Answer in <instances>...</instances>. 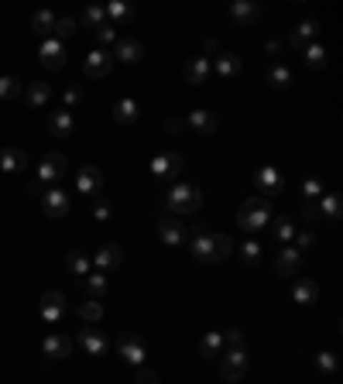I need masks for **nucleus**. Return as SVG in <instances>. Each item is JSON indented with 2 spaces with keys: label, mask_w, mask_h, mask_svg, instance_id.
<instances>
[{
  "label": "nucleus",
  "mask_w": 343,
  "mask_h": 384,
  "mask_svg": "<svg viewBox=\"0 0 343 384\" xmlns=\"http://www.w3.org/2000/svg\"><path fill=\"white\" fill-rule=\"evenodd\" d=\"M268 86L289 89L292 86V69L289 66H268Z\"/></svg>",
  "instance_id": "nucleus-39"
},
{
  "label": "nucleus",
  "mask_w": 343,
  "mask_h": 384,
  "mask_svg": "<svg viewBox=\"0 0 343 384\" xmlns=\"http://www.w3.org/2000/svg\"><path fill=\"white\" fill-rule=\"evenodd\" d=\"M316 35H319V21H302V24L289 35V45L292 49H306V45H312Z\"/></svg>",
  "instance_id": "nucleus-28"
},
{
  "label": "nucleus",
  "mask_w": 343,
  "mask_h": 384,
  "mask_svg": "<svg viewBox=\"0 0 343 384\" xmlns=\"http://www.w3.org/2000/svg\"><path fill=\"white\" fill-rule=\"evenodd\" d=\"M302 52H306V66H309V69H323V66H326V49L319 45V41L306 45Z\"/></svg>",
  "instance_id": "nucleus-41"
},
{
  "label": "nucleus",
  "mask_w": 343,
  "mask_h": 384,
  "mask_svg": "<svg viewBox=\"0 0 343 384\" xmlns=\"http://www.w3.org/2000/svg\"><path fill=\"white\" fill-rule=\"evenodd\" d=\"M292 302H299V305H316V302H319V285L312 278H295V285H292Z\"/></svg>",
  "instance_id": "nucleus-20"
},
{
  "label": "nucleus",
  "mask_w": 343,
  "mask_h": 384,
  "mask_svg": "<svg viewBox=\"0 0 343 384\" xmlns=\"http://www.w3.org/2000/svg\"><path fill=\"white\" fill-rule=\"evenodd\" d=\"M79 347H83L89 357H103L110 343H106L103 330H96V326H83V330H79Z\"/></svg>",
  "instance_id": "nucleus-17"
},
{
  "label": "nucleus",
  "mask_w": 343,
  "mask_h": 384,
  "mask_svg": "<svg viewBox=\"0 0 343 384\" xmlns=\"http://www.w3.org/2000/svg\"><path fill=\"white\" fill-rule=\"evenodd\" d=\"M217 49H220V45H217V38H206V41H203V52H206V59H209V55H217Z\"/></svg>",
  "instance_id": "nucleus-54"
},
{
  "label": "nucleus",
  "mask_w": 343,
  "mask_h": 384,
  "mask_svg": "<svg viewBox=\"0 0 343 384\" xmlns=\"http://www.w3.org/2000/svg\"><path fill=\"white\" fill-rule=\"evenodd\" d=\"M240 258H244L247 268H257V264H261V244H257V241H244V244H240Z\"/></svg>",
  "instance_id": "nucleus-43"
},
{
  "label": "nucleus",
  "mask_w": 343,
  "mask_h": 384,
  "mask_svg": "<svg viewBox=\"0 0 343 384\" xmlns=\"http://www.w3.org/2000/svg\"><path fill=\"white\" fill-rule=\"evenodd\" d=\"M76 315L83 319L86 326H96V323L103 319V302L100 298H83V302L76 305Z\"/></svg>",
  "instance_id": "nucleus-29"
},
{
  "label": "nucleus",
  "mask_w": 343,
  "mask_h": 384,
  "mask_svg": "<svg viewBox=\"0 0 343 384\" xmlns=\"http://www.w3.org/2000/svg\"><path fill=\"white\" fill-rule=\"evenodd\" d=\"M261 18V7L251 4V0H237V4H230V21L240 24V28H247V24H254Z\"/></svg>",
  "instance_id": "nucleus-23"
},
{
  "label": "nucleus",
  "mask_w": 343,
  "mask_h": 384,
  "mask_svg": "<svg viewBox=\"0 0 343 384\" xmlns=\"http://www.w3.org/2000/svg\"><path fill=\"white\" fill-rule=\"evenodd\" d=\"M220 374H223V381H240V378L247 374V353H244V350H223Z\"/></svg>",
  "instance_id": "nucleus-11"
},
{
  "label": "nucleus",
  "mask_w": 343,
  "mask_h": 384,
  "mask_svg": "<svg viewBox=\"0 0 343 384\" xmlns=\"http://www.w3.org/2000/svg\"><path fill=\"white\" fill-rule=\"evenodd\" d=\"M189 251H192L196 261L220 264L234 254V241L227 233H206L203 227H196V230H189Z\"/></svg>",
  "instance_id": "nucleus-1"
},
{
  "label": "nucleus",
  "mask_w": 343,
  "mask_h": 384,
  "mask_svg": "<svg viewBox=\"0 0 343 384\" xmlns=\"http://www.w3.org/2000/svg\"><path fill=\"white\" fill-rule=\"evenodd\" d=\"M137 384H161V378L151 367H137Z\"/></svg>",
  "instance_id": "nucleus-49"
},
{
  "label": "nucleus",
  "mask_w": 343,
  "mask_h": 384,
  "mask_svg": "<svg viewBox=\"0 0 343 384\" xmlns=\"http://www.w3.org/2000/svg\"><path fill=\"white\" fill-rule=\"evenodd\" d=\"M182 168H186V158L179 155V151H161V155H154V161H151L154 178H175Z\"/></svg>",
  "instance_id": "nucleus-13"
},
{
  "label": "nucleus",
  "mask_w": 343,
  "mask_h": 384,
  "mask_svg": "<svg viewBox=\"0 0 343 384\" xmlns=\"http://www.w3.org/2000/svg\"><path fill=\"white\" fill-rule=\"evenodd\" d=\"M189 127H192L199 138H209V134L217 131V113L199 106V110H192V113H189Z\"/></svg>",
  "instance_id": "nucleus-24"
},
{
  "label": "nucleus",
  "mask_w": 343,
  "mask_h": 384,
  "mask_svg": "<svg viewBox=\"0 0 343 384\" xmlns=\"http://www.w3.org/2000/svg\"><path fill=\"white\" fill-rule=\"evenodd\" d=\"M62 100H66V110H72V106H79V103H83V89H79V86H69Z\"/></svg>",
  "instance_id": "nucleus-51"
},
{
  "label": "nucleus",
  "mask_w": 343,
  "mask_h": 384,
  "mask_svg": "<svg viewBox=\"0 0 343 384\" xmlns=\"http://www.w3.org/2000/svg\"><path fill=\"white\" fill-rule=\"evenodd\" d=\"M76 31H79V21H76V18H59V21H55V31H51V38L66 45L69 38H76Z\"/></svg>",
  "instance_id": "nucleus-37"
},
{
  "label": "nucleus",
  "mask_w": 343,
  "mask_h": 384,
  "mask_svg": "<svg viewBox=\"0 0 343 384\" xmlns=\"http://www.w3.org/2000/svg\"><path fill=\"white\" fill-rule=\"evenodd\" d=\"M66 175H69L66 155H62V151H49V155L41 158V165H38V178H34V182H38L41 189H51V186L62 182Z\"/></svg>",
  "instance_id": "nucleus-4"
},
{
  "label": "nucleus",
  "mask_w": 343,
  "mask_h": 384,
  "mask_svg": "<svg viewBox=\"0 0 343 384\" xmlns=\"http://www.w3.org/2000/svg\"><path fill=\"white\" fill-rule=\"evenodd\" d=\"M49 131L51 138H72L76 134V117H72V110H51L49 113Z\"/></svg>",
  "instance_id": "nucleus-16"
},
{
  "label": "nucleus",
  "mask_w": 343,
  "mask_h": 384,
  "mask_svg": "<svg viewBox=\"0 0 343 384\" xmlns=\"http://www.w3.org/2000/svg\"><path fill=\"white\" fill-rule=\"evenodd\" d=\"M213 69H217L220 79H234V76L240 72V55H234V52L217 55V66H213Z\"/></svg>",
  "instance_id": "nucleus-32"
},
{
  "label": "nucleus",
  "mask_w": 343,
  "mask_h": 384,
  "mask_svg": "<svg viewBox=\"0 0 343 384\" xmlns=\"http://www.w3.org/2000/svg\"><path fill=\"white\" fill-rule=\"evenodd\" d=\"M299 264H302V254L295 251V247H285L278 258H274V275H282V278H292L295 271H299Z\"/></svg>",
  "instance_id": "nucleus-25"
},
{
  "label": "nucleus",
  "mask_w": 343,
  "mask_h": 384,
  "mask_svg": "<svg viewBox=\"0 0 343 384\" xmlns=\"http://www.w3.org/2000/svg\"><path fill=\"white\" fill-rule=\"evenodd\" d=\"M117 350H120V357H124L131 367H144L148 343H144V336H141V333H134V330L120 333V336H117Z\"/></svg>",
  "instance_id": "nucleus-5"
},
{
  "label": "nucleus",
  "mask_w": 343,
  "mask_h": 384,
  "mask_svg": "<svg viewBox=\"0 0 343 384\" xmlns=\"http://www.w3.org/2000/svg\"><path fill=\"white\" fill-rule=\"evenodd\" d=\"M199 353H203V357H209V360H213V357H220L223 353V333H206L203 340H199Z\"/></svg>",
  "instance_id": "nucleus-36"
},
{
  "label": "nucleus",
  "mask_w": 343,
  "mask_h": 384,
  "mask_svg": "<svg viewBox=\"0 0 343 384\" xmlns=\"http://www.w3.org/2000/svg\"><path fill=\"white\" fill-rule=\"evenodd\" d=\"M55 14H51V11H34L31 14V31L34 35H41V41H45V38H51V31H55Z\"/></svg>",
  "instance_id": "nucleus-30"
},
{
  "label": "nucleus",
  "mask_w": 343,
  "mask_h": 384,
  "mask_svg": "<svg viewBox=\"0 0 343 384\" xmlns=\"http://www.w3.org/2000/svg\"><path fill=\"white\" fill-rule=\"evenodd\" d=\"M302 196H306V203H316L323 196V178H316V175L302 178Z\"/></svg>",
  "instance_id": "nucleus-44"
},
{
  "label": "nucleus",
  "mask_w": 343,
  "mask_h": 384,
  "mask_svg": "<svg viewBox=\"0 0 343 384\" xmlns=\"http://www.w3.org/2000/svg\"><path fill=\"white\" fill-rule=\"evenodd\" d=\"M141 59H144V45H141V41H134V38H124V41H117V49H114V62L134 66V62H141Z\"/></svg>",
  "instance_id": "nucleus-19"
},
{
  "label": "nucleus",
  "mask_w": 343,
  "mask_h": 384,
  "mask_svg": "<svg viewBox=\"0 0 343 384\" xmlns=\"http://www.w3.org/2000/svg\"><path fill=\"white\" fill-rule=\"evenodd\" d=\"M79 24H83V28H93V31H96L100 24H106V11H103L100 4H89V7L83 11V21H79Z\"/></svg>",
  "instance_id": "nucleus-40"
},
{
  "label": "nucleus",
  "mask_w": 343,
  "mask_h": 384,
  "mask_svg": "<svg viewBox=\"0 0 343 384\" xmlns=\"http://www.w3.org/2000/svg\"><path fill=\"white\" fill-rule=\"evenodd\" d=\"M69 192L59 189V186H51V189L41 192V210L49 213V220H62V216H69Z\"/></svg>",
  "instance_id": "nucleus-12"
},
{
  "label": "nucleus",
  "mask_w": 343,
  "mask_h": 384,
  "mask_svg": "<svg viewBox=\"0 0 343 384\" xmlns=\"http://www.w3.org/2000/svg\"><path fill=\"white\" fill-rule=\"evenodd\" d=\"M66 268H69V271H72V275H76L79 281H83L86 275L93 271V264H89V258H86L83 251H69V254H66Z\"/></svg>",
  "instance_id": "nucleus-34"
},
{
  "label": "nucleus",
  "mask_w": 343,
  "mask_h": 384,
  "mask_svg": "<svg viewBox=\"0 0 343 384\" xmlns=\"http://www.w3.org/2000/svg\"><path fill=\"white\" fill-rule=\"evenodd\" d=\"M103 11H106V21H110L114 28H117V24H124V21L131 18V7H127V4H120V0H114V4H106Z\"/></svg>",
  "instance_id": "nucleus-42"
},
{
  "label": "nucleus",
  "mask_w": 343,
  "mask_h": 384,
  "mask_svg": "<svg viewBox=\"0 0 343 384\" xmlns=\"http://www.w3.org/2000/svg\"><path fill=\"white\" fill-rule=\"evenodd\" d=\"M114 121H117L120 127H127V123L137 121V103L131 100V96H124V100H117V103H114Z\"/></svg>",
  "instance_id": "nucleus-33"
},
{
  "label": "nucleus",
  "mask_w": 343,
  "mask_h": 384,
  "mask_svg": "<svg viewBox=\"0 0 343 384\" xmlns=\"http://www.w3.org/2000/svg\"><path fill=\"white\" fill-rule=\"evenodd\" d=\"M237 223L240 230H247V233H257V230H264L272 223V203L268 199H261V196H251L237 213Z\"/></svg>",
  "instance_id": "nucleus-3"
},
{
  "label": "nucleus",
  "mask_w": 343,
  "mask_h": 384,
  "mask_svg": "<svg viewBox=\"0 0 343 384\" xmlns=\"http://www.w3.org/2000/svg\"><path fill=\"white\" fill-rule=\"evenodd\" d=\"M114 52H106V49H96V52H89L83 59V72L86 79H106L110 72H114Z\"/></svg>",
  "instance_id": "nucleus-9"
},
{
  "label": "nucleus",
  "mask_w": 343,
  "mask_h": 384,
  "mask_svg": "<svg viewBox=\"0 0 343 384\" xmlns=\"http://www.w3.org/2000/svg\"><path fill=\"white\" fill-rule=\"evenodd\" d=\"M302 216H306L309 223H319V206H316V203H306V206H302Z\"/></svg>",
  "instance_id": "nucleus-52"
},
{
  "label": "nucleus",
  "mask_w": 343,
  "mask_h": 384,
  "mask_svg": "<svg viewBox=\"0 0 343 384\" xmlns=\"http://www.w3.org/2000/svg\"><path fill=\"white\" fill-rule=\"evenodd\" d=\"M264 52L278 55V52H282V41H278V38H268V41H264Z\"/></svg>",
  "instance_id": "nucleus-55"
},
{
  "label": "nucleus",
  "mask_w": 343,
  "mask_h": 384,
  "mask_svg": "<svg viewBox=\"0 0 343 384\" xmlns=\"http://www.w3.org/2000/svg\"><path fill=\"white\" fill-rule=\"evenodd\" d=\"M274 220V241L278 244H292L295 241V220L292 216H272Z\"/></svg>",
  "instance_id": "nucleus-35"
},
{
  "label": "nucleus",
  "mask_w": 343,
  "mask_h": 384,
  "mask_svg": "<svg viewBox=\"0 0 343 384\" xmlns=\"http://www.w3.org/2000/svg\"><path fill=\"white\" fill-rule=\"evenodd\" d=\"M158 237H161V244H165V247L186 244V241H189L186 220H179V216H169V213H161V216H158Z\"/></svg>",
  "instance_id": "nucleus-6"
},
{
  "label": "nucleus",
  "mask_w": 343,
  "mask_h": 384,
  "mask_svg": "<svg viewBox=\"0 0 343 384\" xmlns=\"http://www.w3.org/2000/svg\"><path fill=\"white\" fill-rule=\"evenodd\" d=\"M309 247H316V233H295V251L302 254V251H309Z\"/></svg>",
  "instance_id": "nucleus-50"
},
{
  "label": "nucleus",
  "mask_w": 343,
  "mask_h": 384,
  "mask_svg": "<svg viewBox=\"0 0 343 384\" xmlns=\"http://www.w3.org/2000/svg\"><path fill=\"white\" fill-rule=\"evenodd\" d=\"M209 72H213V62H209L206 55H196V59H189L186 62V83L203 86L206 79H209Z\"/></svg>",
  "instance_id": "nucleus-21"
},
{
  "label": "nucleus",
  "mask_w": 343,
  "mask_h": 384,
  "mask_svg": "<svg viewBox=\"0 0 343 384\" xmlns=\"http://www.w3.org/2000/svg\"><path fill=\"white\" fill-rule=\"evenodd\" d=\"M316 367H319L323 374H333V370H337V353H329V350L316 353Z\"/></svg>",
  "instance_id": "nucleus-47"
},
{
  "label": "nucleus",
  "mask_w": 343,
  "mask_h": 384,
  "mask_svg": "<svg viewBox=\"0 0 343 384\" xmlns=\"http://www.w3.org/2000/svg\"><path fill=\"white\" fill-rule=\"evenodd\" d=\"M76 192H83L89 199H96L103 192V172L96 165H79L76 168Z\"/></svg>",
  "instance_id": "nucleus-10"
},
{
  "label": "nucleus",
  "mask_w": 343,
  "mask_h": 384,
  "mask_svg": "<svg viewBox=\"0 0 343 384\" xmlns=\"http://www.w3.org/2000/svg\"><path fill=\"white\" fill-rule=\"evenodd\" d=\"M41 350H45L49 360H66L69 353H72V336L69 333H49L41 340Z\"/></svg>",
  "instance_id": "nucleus-15"
},
{
  "label": "nucleus",
  "mask_w": 343,
  "mask_h": 384,
  "mask_svg": "<svg viewBox=\"0 0 343 384\" xmlns=\"http://www.w3.org/2000/svg\"><path fill=\"white\" fill-rule=\"evenodd\" d=\"M24 165H28V155L21 148H0V172L17 175L24 172Z\"/></svg>",
  "instance_id": "nucleus-26"
},
{
  "label": "nucleus",
  "mask_w": 343,
  "mask_h": 384,
  "mask_svg": "<svg viewBox=\"0 0 343 384\" xmlns=\"http://www.w3.org/2000/svg\"><path fill=\"white\" fill-rule=\"evenodd\" d=\"M38 62H41V69H62L66 66V45L62 41H55V38H45L41 41V49H38Z\"/></svg>",
  "instance_id": "nucleus-14"
},
{
  "label": "nucleus",
  "mask_w": 343,
  "mask_h": 384,
  "mask_svg": "<svg viewBox=\"0 0 343 384\" xmlns=\"http://www.w3.org/2000/svg\"><path fill=\"white\" fill-rule=\"evenodd\" d=\"M254 189L261 192V199H272L278 192H285V175L278 172L274 165H261L254 172Z\"/></svg>",
  "instance_id": "nucleus-7"
},
{
  "label": "nucleus",
  "mask_w": 343,
  "mask_h": 384,
  "mask_svg": "<svg viewBox=\"0 0 343 384\" xmlns=\"http://www.w3.org/2000/svg\"><path fill=\"white\" fill-rule=\"evenodd\" d=\"M223 350H244V330H227L223 333Z\"/></svg>",
  "instance_id": "nucleus-45"
},
{
  "label": "nucleus",
  "mask_w": 343,
  "mask_h": 384,
  "mask_svg": "<svg viewBox=\"0 0 343 384\" xmlns=\"http://www.w3.org/2000/svg\"><path fill=\"white\" fill-rule=\"evenodd\" d=\"M182 127H186V121H179V117H169V121H165V131H169V134H179Z\"/></svg>",
  "instance_id": "nucleus-53"
},
{
  "label": "nucleus",
  "mask_w": 343,
  "mask_h": 384,
  "mask_svg": "<svg viewBox=\"0 0 343 384\" xmlns=\"http://www.w3.org/2000/svg\"><path fill=\"white\" fill-rule=\"evenodd\" d=\"M316 206H319V220H326V223H337L343 213V199L337 196V192H323L319 199H316Z\"/></svg>",
  "instance_id": "nucleus-22"
},
{
  "label": "nucleus",
  "mask_w": 343,
  "mask_h": 384,
  "mask_svg": "<svg viewBox=\"0 0 343 384\" xmlns=\"http://www.w3.org/2000/svg\"><path fill=\"white\" fill-rule=\"evenodd\" d=\"M21 93H24V83H21L17 76H0V100L11 103V100H17Z\"/></svg>",
  "instance_id": "nucleus-38"
},
{
  "label": "nucleus",
  "mask_w": 343,
  "mask_h": 384,
  "mask_svg": "<svg viewBox=\"0 0 343 384\" xmlns=\"http://www.w3.org/2000/svg\"><path fill=\"white\" fill-rule=\"evenodd\" d=\"M93 35H96V41H100L103 49H106V45H110V41H114V38H117V28H114V24H110V21H106V24H100V28H96V31H93Z\"/></svg>",
  "instance_id": "nucleus-48"
},
{
  "label": "nucleus",
  "mask_w": 343,
  "mask_h": 384,
  "mask_svg": "<svg viewBox=\"0 0 343 384\" xmlns=\"http://www.w3.org/2000/svg\"><path fill=\"white\" fill-rule=\"evenodd\" d=\"M38 313H41V319H45L49 326H59V323L69 315L66 295H62V292H45V295H41V302H38Z\"/></svg>",
  "instance_id": "nucleus-8"
},
{
  "label": "nucleus",
  "mask_w": 343,
  "mask_h": 384,
  "mask_svg": "<svg viewBox=\"0 0 343 384\" xmlns=\"http://www.w3.org/2000/svg\"><path fill=\"white\" fill-rule=\"evenodd\" d=\"M199 206H203V192L196 189V186H175L165 196V213L169 216H179V220L199 213Z\"/></svg>",
  "instance_id": "nucleus-2"
},
{
  "label": "nucleus",
  "mask_w": 343,
  "mask_h": 384,
  "mask_svg": "<svg viewBox=\"0 0 343 384\" xmlns=\"http://www.w3.org/2000/svg\"><path fill=\"white\" fill-rule=\"evenodd\" d=\"M83 292L86 298H100L103 302V295H106V275L103 271H89L83 278Z\"/></svg>",
  "instance_id": "nucleus-31"
},
{
  "label": "nucleus",
  "mask_w": 343,
  "mask_h": 384,
  "mask_svg": "<svg viewBox=\"0 0 343 384\" xmlns=\"http://www.w3.org/2000/svg\"><path fill=\"white\" fill-rule=\"evenodd\" d=\"M110 216H114V206H110L106 199H100V196H96V199H93V220H100V223H106Z\"/></svg>",
  "instance_id": "nucleus-46"
},
{
  "label": "nucleus",
  "mask_w": 343,
  "mask_h": 384,
  "mask_svg": "<svg viewBox=\"0 0 343 384\" xmlns=\"http://www.w3.org/2000/svg\"><path fill=\"white\" fill-rule=\"evenodd\" d=\"M49 100H51V86H49V83H28V86H24V103L31 106V110L49 106Z\"/></svg>",
  "instance_id": "nucleus-27"
},
{
  "label": "nucleus",
  "mask_w": 343,
  "mask_h": 384,
  "mask_svg": "<svg viewBox=\"0 0 343 384\" xmlns=\"http://www.w3.org/2000/svg\"><path fill=\"white\" fill-rule=\"evenodd\" d=\"M93 264L100 268L103 275H106V271H117L120 264H124V251H120L117 244H103V247H96V254H93Z\"/></svg>",
  "instance_id": "nucleus-18"
}]
</instances>
